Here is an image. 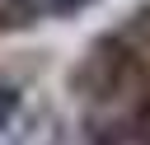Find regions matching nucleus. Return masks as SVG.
<instances>
[{
	"label": "nucleus",
	"mask_w": 150,
	"mask_h": 145,
	"mask_svg": "<svg viewBox=\"0 0 150 145\" xmlns=\"http://www.w3.org/2000/svg\"><path fill=\"white\" fill-rule=\"evenodd\" d=\"M19 103H23V94H19V84H9V80H0V136L14 126V117H19Z\"/></svg>",
	"instance_id": "f257e3e1"
}]
</instances>
